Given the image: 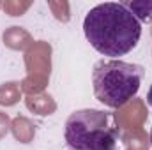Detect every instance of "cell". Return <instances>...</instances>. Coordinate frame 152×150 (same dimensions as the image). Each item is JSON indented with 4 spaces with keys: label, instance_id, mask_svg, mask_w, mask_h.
Masks as SVG:
<instances>
[{
    "label": "cell",
    "instance_id": "obj_2",
    "mask_svg": "<svg viewBox=\"0 0 152 150\" xmlns=\"http://www.w3.org/2000/svg\"><path fill=\"white\" fill-rule=\"evenodd\" d=\"M143 67L124 60H99L92 69L94 95L108 108L118 110L126 106L140 90Z\"/></svg>",
    "mask_w": 152,
    "mask_h": 150
},
{
    "label": "cell",
    "instance_id": "obj_5",
    "mask_svg": "<svg viewBox=\"0 0 152 150\" xmlns=\"http://www.w3.org/2000/svg\"><path fill=\"white\" fill-rule=\"evenodd\" d=\"M147 103L152 106V85H151V88H149V92H147Z\"/></svg>",
    "mask_w": 152,
    "mask_h": 150
},
{
    "label": "cell",
    "instance_id": "obj_4",
    "mask_svg": "<svg viewBox=\"0 0 152 150\" xmlns=\"http://www.w3.org/2000/svg\"><path fill=\"white\" fill-rule=\"evenodd\" d=\"M122 4L140 23L152 21V0H127Z\"/></svg>",
    "mask_w": 152,
    "mask_h": 150
},
{
    "label": "cell",
    "instance_id": "obj_3",
    "mask_svg": "<svg viewBox=\"0 0 152 150\" xmlns=\"http://www.w3.org/2000/svg\"><path fill=\"white\" fill-rule=\"evenodd\" d=\"M64 138L69 150H115L120 133L112 113L88 108L69 115Z\"/></svg>",
    "mask_w": 152,
    "mask_h": 150
},
{
    "label": "cell",
    "instance_id": "obj_6",
    "mask_svg": "<svg viewBox=\"0 0 152 150\" xmlns=\"http://www.w3.org/2000/svg\"><path fill=\"white\" fill-rule=\"evenodd\" d=\"M151 143H152V129H151Z\"/></svg>",
    "mask_w": 152,
    "mask_h": 150
},
{
    "label": "cell",
    "instance_id": "obj_1",
    "mask_svg": "<svg viewBox=\"0 0 152 150\" xmlns=\"http://www.w3.org/2000/svg\"><path fill=\"white\" fill-rule=\"evenodd\" d=\"M83 34L97 53L117 60L136 48L142 37V23L122 2H104L87 12Z\"/></svg>",
    "mask_w": 152,
    "mask_h": 150
}]
</instances>
